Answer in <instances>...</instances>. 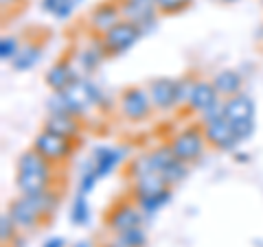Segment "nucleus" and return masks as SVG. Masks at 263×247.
<instances>
[{"label": "nucleus", "mask_w": 263, "mask_h": 247, "mask_svg": "<svg viewBox=\"0 0 263 247\" xmlns=\"http://www.w3.org/2000/svg\"><path fill=\"white\" fill-rule=\"evenodd\" d=\"M33 149L42 155V158H46V162H51L53 167H60V164L68 162L72 158V153L77 149V142L57 136L48 129H42L35 136V140H33Z\"/></svg>", "instance_id": "nucleus-4"}, {"label": "nucleus", "mask_w": 263, "mask_h": 247, "mask_svg": "<svg viewBox=\"0 0 263 247\" xmlns=\"http://www.w3.org/2000/svg\"><path fill=\"white\" fill-rule=\"evenodd\" d=\"M11 245H13V247H24V241H22V238H20V236H15Z\"/></svg>", "instance_id": "nucleus-39"}, {"label": "nucleus", "mask_w": 263, "mask_h": 247, "mask_svg": "<svg viewBox=\"0 0 263 247\" xmlns=\"http://www.w3.org/2000/svg\"><path fill=\"white\" fill-rule=\"evenodd\" d=\"M186 173H189V164H184L182 160H178L174 158L171 162H167L164 167L160 169V175L164 179V184L167 186H178L180 182H184V177H186Z\"/></svg>", "instance_id": "nucleus-23"}, {"label": "nucleus", "mask_w": 263, "mask_h": 247, "mask_svg": "<svg viewBox=\"0 0 263 247\" xmlns=\"http://www.w3.org/2000/svg\"><path fill=\"white\" fill-rule=\"evenodd\" d=\"M72 247H95V245L90 243V241H77V243L72 245Z\"/></svg>", "instance_id": "nucleus-38"}, {"label": "nucleus", "mask_w": 263, "mask_h": 247, "mask_svg": "<svg viewBox=\"0 0 263 247\" xmlns=\"http://www.w3.org/2000/svg\"><path fill=\"white\" fill-rule=\"evenodd\" d=\"M42 247H66V238L64 236H51V238H46Z\"/></svg>", "instance_id": "nucleus-35"}, {"label": "nucleus", "mask_w": 263, "mask_h": 247, "mask_svg": "<svg viewBox=\"0 0 263 247\" xmlns=\"http://www.w3.org/2000/svg\"><path fill=\"white\" fill-rule=\"evenodd\" d=\"M53 164L46 162L35 149H27L20 153L15 164V186L24 197H35L53 186Z\"/></svg>", "instance_id": "nucleus-1"}, {"label": "nucleus", "mask_w": 263, "mask_h": 247, "mask_svg": "<svg viewBox=\"0 0 263 247\" xmlns=\"http://www.w3.org/2000/svg\"><path fill=\"white\" fill-rule=\"evenodd\" d=\"M119 236L125 241L127 247H147V232L143 230V225L129 228V230H125V232H121Z\"/></svg>", "instance_id": "nucleus-30"}, {"label": "nucleus", "mask_w": 263, "mask_h": 247, "mask_svg": "<svg viewBox=\"0 0 263 247\" xmlns=\"http://www.w3.org/2000/svg\"><path fill=\"white\" fill-rule=\"evenodd\" d=\"M125 158V151L119 147H95L92 151V167L99 173V177H108Z\"/></svg>", "instance_id": "nucleus-17"}, {"label": "nucleus", "mask_w": 263, "mask_h": 247, "mask_svg": "<svg viewBox=\"0 0 263 247\" xmlns=\"http://www.w3.org/2000/svg\"><path fill=\"white\" fill-rule=\"evenodd\" d=\"M75 7H77L75 0H62L60 7H57V11L53 15H55L57 20H68L70 15H72V11H75Z\"/></svg>", "instance_id": "nucleus-33"}, {"label": "nucleus", "mask_w": 263, "mask_h": 247, "mask_svg": "<svg viewBox=\"0 0 263 247\" xmlns=\"http://www.w3.org/2000/svg\"><path fill=\"white\" fill-rule=\"evenodd\" d=\"M195 75H184L176 79V94H178V108H182V105H189L191 101V94H193V88H195Z\"/></svg>", "instance_id": "nucleus-26"}, {"label": "nucleus", "mask_w": 263, "mask_h": 247, "mask_svg": "<svg viewBox=\"0 0 263 247\" xmlns=\"http://www.w3.org/2000/svg\"><path fill=\"white\" fill-rule=\"evenodd\" d=\"M22 0H0V5H3V9H11V7L20 5Z\"/></svg>", "instance_id": "nucleus-37"}, {"label": "nucleus", "mask_w": 263, "mask_h": 247, "mask_svg": "<svg viewBox=\"0 0 263 247\" xmlns=\"http://www.w3.org/2000/svg\"><path fill=\"white\" fill-rule=\"evenodd\" d=\"M20 46L22 44H20V39L15 37V35H5L3 39H0V59L11 64V59L18 55Z\"/></svg>", "instance_id": "nucleus-31"}, {"label": "nucleus", "mask_w": 263, "mask_h": 247, "mask_svg": "<svg viewBox=\"0 0 263 247\" xmlns=\"http://www.w3.org/2000/svg\"><path fill=\"white\" fill-rule=\"evenodd\" d=\"M123 18L136 22L138 27L143 29V33H147L149 29L156 27V15H158V9H156L154 0H119Z\"/></svg>", "instance_id": "nucleus-12"}, {"label": "nucleus", "mask_w": 263, "mask_h": 247, "mask_svg": "<svg viewBox=\"0 0 263 247\" xmlns=\"http://www.w3.org/2000/svg\"><path fill=\"white\" fill-rule=\"evenodd\" d=\"M105 57H108V51H105L101 37H99V39H92L90 46L81 48V51L77 53V64H79V68L84 70L86 75H90V72H95L99 66L103 64Z\"/></svg>", "instance_id": "nucleus-20"}, {"label": "nucleus", "mask_w": 263, "mask_h": 247, "mask_svg": "<svg viewBox=\"0 0 263 247\" xmlns=\"http://www.w3.org/2000/svg\"><path fill=\"white\" fill-rule=\"evenodd\" d=\"M44 129L53 131V134L62 138L75 140V142H79V138H81V122H79V116H75V114H51L44 120Z\"/></svg>", "instance_id": "nucleus-15"}, {"label": "nucleus", "mask_w": 263, "mask_h": 247, "mask_svg": "<svg viewBox=\"0 0 263 247\" xmlns=\"http://www.w3.org/2000/svg\"><path fill=\"white\" fill-rule=\"evenodd\" d=\"M101 247H127V245H125V241H123L119 234H112V238H108V241H105Z\"/></svg>", "instance_id": "nucleus-36"}, {"label": "nucleus", "mask_w": 263, "mask_h": 247, "mask_svg": "<svg viewBox=\"0 0 263 247\" xmlns=\"http://www.w3.org/2000/svg\"><path fill=\"white\" fill-rule=\"evenodd\" d=\"M33 199V203L40 208V212L48 219L51 215H55V210H57V205H60V193L55 191V188L51 186V188H46L44 193H40V195H35V197H31Z\"/></svg>", "instance_id": "nucleus-24"}, {"label": "nucleus", "mask_w": 263, "mask_h": 247, "mask_svg": "<svg viewBox=\"0 0 263 247\" xmlns=\"http://www.w3.org/2000/svg\"><path fill=\"white\" fill-rule=\"evenodd\" d=\"M143 35H145L143 29L138 27L136 22L123 18L121 22L114 24L108 33H103L101 42L105 46V51H108V55H123V53H127Z\"/></svg>", "instance_id": "nucleus-6"}, {"label": "nucleus", "mask_w": 263, "mask_h": 247, "mask_svg": "<svg viewBox=\"0 0 263 247\" xmlns=\"http://www.w3.org/2000/svg\"><path fill=\"white\" fill-rule=\"evenodd\" d=\"M99 179H101V177H99V173L95 171L92 162H90L88 167H86V171H84V175L79 177V188H77V191L84 193V195H90V193L95 191V186H97Z\"/></svg>", "instance_id": "nucleus-32"}, {"label": "nucleus", "mask_w": 263, "mask_h": 247, "mask_svg": "<svg viewBox=\"0 0 263 247\" xmlns=\"http://www.w3.org/2000/svg\"><path fill=\"white\" fill-rule=\"evenodd\" d=\"M169 147L178 160H182L184 164H193L202 158L204 147H206V138H204L202 125H191L184 127L182 131L169 140Z\"/></svg>", "instance_id": "nucleus-5"}, {"label": "nucleus", "mask_w": 263, "mask_h": 247, "mask_svg": "<svg viewBox=\"0 0 263 247\" xmlns=\"http://www.w3.org/2000/svg\"><path fill=\"white\" fill-rule=\"evenodd\" d=\"M64 96L68 98V105L75 116H86L90 110L101 108L105 103V94L95 81H90L86 77H77L72 84L64 90Z\"/></svg>", "instance_id": "nucleus-3"}, {"label": "nucleus", "mask_w": 263, "mask_h": 247, "mask_svg": "<svg viewBox=\"0 0 263 247\" xmlns=\"http://www.w3.org/2000/svg\"><path fill=\"white\" fill-rule=\"evenodd\" d=\"M60 3L62 0H42V3H40V9H42L44 13H55L57 11V7H60Z\"/></svg>", "instance_id": "nucleus-34"}, {"label": "nucleus", "mask_w": 263, "mask_h": 247, "mask_svg": "<svg viewBox=\"0 0 263 247\" xmlns=\"http://www.w3.org/2000/svg\"><path fill=\"white\" fill-rule=\"evenodd\" d=\"M88 195L79 193L75 195V199H72V205H70V221L75 225H86L90 221V205H88Z\"/></svg>", "instance_id": "nucleus-25"}, {"label": "nucleus", "mask_w": 263, "mask_h": 247, "mask_svg": "<svg viewBox=\"0 0 263 247\" xmlns=\"http://www.w3.org/2000/svg\"><path fill=\"white\" fill-rule=\"evenodd\" d=\"M105 225L112 234H121L129 228L143 225V210L138 208L136 201H119L105 215Z\"/></svg>", "instance_id": "nucleus-10"}, {"label": "nucleus", "mask_w": 263, "mask_h": 247, "mask_svg": "<svg viewBox=\"0 0 263 247\" xmlns=\"http://www.w3.org/2000/svg\"><path fill=\"white\" fill-rule=\"evenodd\" d=\"M224 116L233 125L241 142H246L254 134V101L250 94L239 92L230 98H224Z\"/></svg>", "instance_id": "nucleus-2"}, {"label": "nucleus", "mask_w": 263, "mask_h": 247, "mask_svg": "<svg viewBox=\"0 0 263 247\" xmlns=\"http://www.w3.org/2000/svg\"><path fill=\"white\" fill-rule=\"evenodd\" d=\"M215 3H221V5H235V3H239V0H215Z\"/></svg>", "instance_id": "nucleus-41"}, {"label": "nucleus", "mask_w": 263, "mask_h": 247, "mask_svg": "<svg viewBox=\"0 0 263 247\" xmlns=\"http://www.w3.org/2000/svg\"><path fill=\"white\" fill-rule=\"evenodd\" d=\"M42 53H44V42L42 39H27L22 46L18 55L11 59V68L18 70V72H24V70H31L35 68L42 59Z\"/></svg>", "instance_id": "nucleus-18"}, {"label": "nucleus", "mask_w": 263, "mask_h": 247, "mask_svg": "<svg viewBox=\"0 0 263 247\" xmlns=\"http://www.w3.org/2000/svg\"><path fill=\"white\" fill-rule=\"evenodd\" d=\"M257 42L263 44V27H259V31H257Z\"/></svg>", "instance_id": "nucleus-40"}, {"label": "nucleus", "mask_w": 263, "mask_h": 247, "mask_svg": "<svg viewBox=\"0 0 263 247\" xmlns=\"http://www.w3.org/2000/svg\"><path fill=\"white\" fill-rule=\"evenodd\" d=\"M46 112H48V116H51V114H72L70 105H68V98L64 96V92H53L51 96H48Z\"/></svg>", "instance_id": "nucleus-29"}, {"label": "nucleus", "mask_w": 263, "mask_h": 247, "mask_svg": "<svg viewBox=\"0 0 263 247\" xmlns=\"http://www.w3.org/2000/svg\"><path fill=\"white\" fill-rule=\"evenodd\" d=\"M119 110L123 114V118H127L132 122H143L145 118H149V114L154 110L149 92L138 86L125 88L119 96Z\"/></svg>", "instance_id": "nucleus-7"}, {"label": "nucleus", "mask_w": 263, "mask_h": 247, "mask_svg": "<svg viewBox=\"0 0 263 247\" xmlns=\"http://www.w3.org/2000/svg\"><path fill=\"white\" fill-rule=\"evenodd\" d=\"M156 9L162 15H178L193 5V0H154Z\"/></svg>", "instance_id": "nucleus-27"}, {"label": "nucleus", "mask_w": 263, "mask_h": 247, "mask_svg": "<svg viewBox=\"0 0 263 247\" xmlns=\"http://www.w3.org/2000/svg\"><path fill=\"white\" fill-rule=\"evenodd\" d=\"M75 3H77V5H81V3H84V0H75Z\"/></svg>", "instance_id": "nucleus-42"}, {"label": "nucleus", "mask_w": 263, "mask_h": 247, "mask_svg": "<svg viewBox=\"0 0 263 247\" xmlns=\"http://www.w3.org/2000/svg\"><path fill=\"white\" fill-rule=\"evenodd\" d=\"M121 20H123V11H121L119 0H103V3L95 5L88 13V27L97 35L108 33Z\"/></svg>", "instance_id": "nucleus-11"}, {"label": "nucleus", "mask_w": 263, "mask_h": 247, "mask_svg": "<svg viewBox=\"0 0 263 247\" xmlns=\"http://www.w3.org/2000/svg\"><path fill=\"white\" fill-rule=\"evenodd\" d=\"M154 110L158 112H171L178 108V94H176V79L169 77H156L147 84Z\"/></svg>", "instance_id": "nucleus-13"}, {"label": "nucleus", "mask_w": 263, "mask_h": 247, "mask_svg": "<svg viewBox=\"0 0 263 247\" xmlns=\"http://www.w3.org/2000/svg\"><path fill=\"white\" fill-rule=\"evenodd\" d=\"M77 77H81V75L75 70V66H72L68 59H60L46 70L44 81L53 92H64V90L68 88Z\"/></svg>", "instance_id": "nucleus-16"}, {"label": "nucleus", "mask_w": 263, "mask_h": 247, "mask_svg": "<svg viewBox=\"0 0 263 247\" xmlns=\"http://www.w3.org/2000/svg\"><path fill=\"white\" fill-rule=\"evenodd\" d=\"M18 232H20V230H18V225H15V221L11 219V215H9V212H3V215H0V241H3L5 245L7 243H13V238L15 236H18Z\"/></svg>", "instance_id": "nucleus-28"}, {"label": "nucleus", "mask_w": 263, "mask_h": 247, "mask_svg": "<svg viewBox=\"0 0 263 247\" xmlns=\"http://www.w3.org/2000/svg\"><path fill=\"white\" fill-rule=\"evenodd\" d=\"M224 98L219 96V92L213 86V81L206 79H197L195 81V88H193V94H191V101H189L186 108L191 110L197 116H202L204 112H209L211 108H215L217 103H221Z\"/></svg>", "instance_id": "nucleus-14"}, {"label": "nucleus", "mask_w": 263, "mask_h": 247, "mask_svg": "<svg viewBox=\"0 0 263 247\" xmlns=\"http://www.w3.org/2000/svg\"><path fill=\"white\" fill-rule=\"evenodd\" d=\"M211 81H213V86H215V90L219 92L221 98H230V96L239 94L241 88H243L241 72L235 70V68H224V70L215 72Z\"/></svg>", "instance_id": "nucleus-19"}, {"label": "nucleus", "mask_w": 263, "mask_h": 247, "mask_svg": "<svg viewBox=\"0 0 263 247\" xmlns=\"http://www.w3.org/2000/svg\"><path fill=\"white\" fill-rule=\"evenodd\" d=\"M171 195H174V193H171V186H167V188H162V191L154 193L149 197H143V199H138L136 203H138V208L143 210V215H156V212L162 210L164 205L171 201Z\"/></svg>", "instance_id": "nucleus-22"}, {"label": "nucleus", "mask_w": 263, "mask_h": 247, "mask_svg": "<svg viewBox=\"0 0 263 247\" xmlns=\"http://www.w3.org/2000/svg\"><path fill=\"white\" fill-rule=\"evenodd\" d=\"M204 129V138H206V145L213 147L217 151H235L237 147L241 145L239 136L235 134L233 125L228 122L226 116L209 120V122H200Z\"/></svg>", "instance_id": "nucleus-9"}, {"label": "nucleus", "mask_w": 263, "mask_h": 247, "mask_svg": "<svg viewBox=\"0 0 263 247\" xmlns=\"http://www.w3.org/2000/svg\"><path fill=\"white\" fill-rule=\"evenodd\" d=\"M162 188H167L164 184V179L160 173H147V175H141L134 179V186H132V193H134V201L143 199V197H149L154 193L162 191Z\"/></svg>", "instance_id": "nucleus-21"}, {"label": "nucleus", "mask_w": 263, "mask_h": 247, "mask_svg": "<svg viewBox=\"0 0 263 247\" xmlns=\"http://www.w3.org/2000/svg\"><path fill=\"white\" fill-rule=\"evenodd\" d=\"M7 212L11 215L20 232H33V230H37L46 221V217L40 212V208L33 203L31 197H24V195L13 197L9 205H7Z\"/></svg>", "instance_id": "nucleus-8"}]
</instances>
